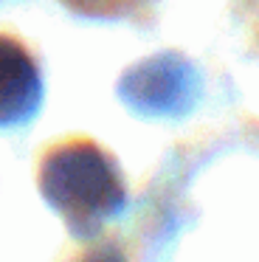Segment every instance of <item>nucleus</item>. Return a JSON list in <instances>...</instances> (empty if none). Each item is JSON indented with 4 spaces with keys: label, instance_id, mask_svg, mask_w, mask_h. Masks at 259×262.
Segmentation results:
<instances>
[{
    "label": "nucleus",
    "instance_id": "f03ea898",
    "mask_svg": "<svg viewBox=\"0 0 259 262\" xmlns=\"http://www.w3.org/2000/svg\"><path fill=\"white\" fill-rule=\"evenodd\" d=\"M124 102L146 116H180L195 104L200 79L189 59L178 54H158L124 74Z\"/></svg>",
    "mask_w": 259,
    "mask_h": 262
},
{
    "label": "nucleus",
    "instance_id": "20e7f679",
    "mask_svg": "<svg viewBox=\"0 0 259 262\" xmlns=\"http://www.w3.org/2000/svg\"><path fill=\"white\" fill-rule=\"evenodd\" d=\"M71 12L84 14V17H99V20H116L127 17L135 9H141L146 0H62Z\"/></svg>",
    "mask_w": 259,
    "mask_h": 262
},
{
    "label": "nucleus",
    "instance_id": "f257e3e1",
    "mask_svg": "<svg viewBox=\"0 0 259 262\" xmlns=\"http://www.w3.org/2000/svg\"><path fill=\"white\" fill-rule=\"evenodd\" d=\"M39 192L76 234H93L127 203L116 161L93 141H65L39 164Z\"/></svg>",
    "mask_w": 259,
    "mask_h": 262
},
{
    "label": "nucleus",
    "instance_id": "39448f33",
    "mask_svg": "<svg viewBox=\"0 0 259 262\" xmlns=\"http://www.w3.org/2000/svg\"><path fill=\"white\" fill-rule=\"evenodd\" d=\"M82 262H124V254L116 245H99V248L88 251Z\"/></svg>",
    "mask_w": 259,
    "mask_h": 262
},
{
    "label": "nucleus",
    "instance_id": "7ed1b4c3",
    "mask_svg": "<svg viewBox=\"0 0 259 262\" xmlns=\"http://www.w3.org/2000/svg\"><path fill=\"white\" fill-rule=\"evenodd\" d=\"M42 102V76L23 42L0 34V127L31 119Z\"/></svg>",
    "mask_w": 259,
    "mask_h": 262
}]
</instances>
